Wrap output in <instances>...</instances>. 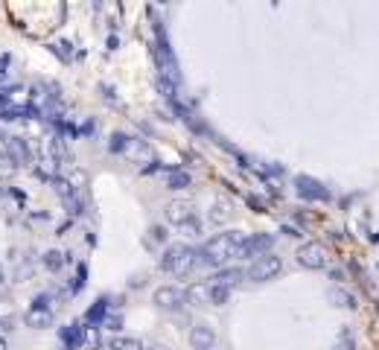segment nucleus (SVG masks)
I'll list each match as a JSON object with an SVG mask.
<instances>
[{
    "label": "nucleus",
    "mask_w": 379,
    "mask_h": 350,
    "mask_svg": "<svg viewBox=\"0 0 379 350\" xmlns=\"http://www.w3.org/2000/svg\"><path fill=\"white\" fill-rule=\"evenodd\" d=\"M245 242H248V233L245 231H225V233H216L207 242L198 245V257H202V266L216 268H225L233 266V260H243L245 257Z\"/></svg>",
    "instance_id": "obj_1"
},
{
    "label": "nucleus",
    "mask_w": 379,
    "mask_h": 350,
    "mask_svg": "<svg viewBox=\"0 0 379 350\" xmlns=\"http://www.w3.org/2000/svg\"><path fill=\"white\" fill-rule=\"evenodd\" d=\"M271 245H274V237H271V233H248L245 257H248V260L266 257V254H271Z\"/></svg>",
    "instance_id": "obj_10"
},
{
    "label": "nucleus",
    "mask_w": 379,
    "mask_h": 350,
    "mask_svg": "<svg viewBox=\"0 0 379 350\" xmlns=\"http://www.w3.org/2000/svg\"><path fill=\"white\" fill-rule=\"evenodd\" d=\"M161 181H164V187H167V190H187V187L193 184L190 172H184V169H175V167L161 169Z\"/></svg>",
    "instance_id": "obj_15"
},
{
    "label": "nucleus",
    "mask_w": 379,
    "mask_h": 350,
    "mask_svg": "<svg viewBox=\"0 0 379 350\" xmlns=\"http://www.w3.org/2000/svg\"><path fill=\"white\" fill-rule=\"evenodd\" d=\"M105 350H143V344H141V339H134V336L117 333L114 339L105 342Z\"/></svg>",
    "instance_id": "obj_17"
},
{
    "label": "nucleus",
    "mask_w": 379,
    "mask_h": 350,
    "mask_svg": "<svg viewBox=\"0 0 379 350\" xmlns=\"http://www.w3.org/2000/svg\"><path fill=\"white\" fill-rule=\"evenodd\" d=\"M228 298H231V289H228V286H216V283H210V304H213V306L228 304Z\"/></svg>",
    "instance_id": "obj_21"
},
{
    "label": "nucleus",
    "mask_w": 379,
    "mask_h": 350,
    "mask_svg": "<svg viewBox=\"0 0 379 350\" xmlns=\"http://www.w3.org/2000/svg\"><path fill=\"white\" fill-rule=\"evenodd\" d=\"M295 193L307 202H330V190L312 175H295Z\"/></svg>",
    "instance_id": "obj_8"
},
{
    "label": "nucleus",
    "mask_w": 379,
    "mask_h": 350,
    "mask_svg": "<svg viewBox=\"0 0 379 350\" xmlns=\"http://www.w3.org/2000/svg\"><path fill=\"white\" fill-rule=\"evenodd\" d=\"M190 344H193L195 350H213V344H216L213 327L205 324V321H198V324L190 330Z\"/></svg>",
    "instance_id": "obj_13"
},
{
    "label": "nucleus",
    "mask_w": 379,
    "mask_h": 350,
    "mask_svg": "<svg viewBox=\"0 0 379 350\" xmlns=\"http://www.w3.org/2000/svg\"><path fill=\"white\" fill-rule=\"evenodd\" d=\"M181 231H184V237H187V240H198V237H202V233H205V225L193 216L187 225H181Z\"/></svg>",
    "instance_id": "obj_22"
},
{
    "label": "nucleus",
    "mask_w": 379,
    "mask_h": 350,
    "mask_svg": "<svg viewBox=\"0 0 379 350\" xmlns=\"http://www.w3.org/2000/svg\"><path fill=\"white\" fill-rule=\"evenodd\" d=\"M41 263H44V268H47V271H62V266H65V254H62V251H47Z\"/></svg>",
    "instance_id": "obj_20"
},
{
    "label": "nucleus",
    "mask_w": 379,
    "mask_h": 350,
    "mask_svg": "<svg viewBox=\"0 0 379 350\" xmlns=\"http://www.w3.org/2000/svg\"><path fill=\"white\" fill-rule=\"evenodd\" d=\"M24 321H27V327H32V330H47V327H53V321H56V295H53V292H41V295L32 298L30 309L24 313Z\"/></svg>",
    "instance_id": "obj_4"
},
{
    "label": "nucleus",
    "mask_w": 379,
    "mask_h": 350,
    "mask_svg": "<svg viewBox=\"0 0 379 350\" xmlns=\"http://www.w3.org/2000/svg\"><path fill=\"white\" fill-rule=\"evenodd\" d=\"M184 301L187 306H210V280H193L184 289Z\"/></svg>",
    "instance_id": "obj_11"
},
{
    "label": "nucleus",
    "mask_w": 379,
    "mask_h": 350,
    "mask_svg": "<svg viewBox=\"0 0 379 350\" xmlns=\"http://www.w3.org/2000/svg\"><path fill=\"white\" fill-rule=\"evenodd\" d=\"M333 350H356V336L350 333V330H342V336H338V342L333 344Z\"/></svg>",
    "instance_id": "obj_23"
},
{
    "label": "nucleus",
    "mask_w": 379,
    "mask_h": 350,
    "mask_svg": "<svg viewBox=\"0 0 379 350\" xmlns=\"http://www.w3.org/2000/svg\"><path fill=\"white\" fill-rule=\"evenodd\" d=\"M297 266H304L309 271H318V268H327L330 263V254H327V248L321 242H304L301 248H297Z\"/></svg>",
    "instance_id": "obj_7"
},
{
    "label": "nucleus",
    "mask_w": 379,
    "mask_h": 350,
    "mask_svg": "<svg viewBox=\"0 0 379 350\" xmlns=\"http://www.w3.org/2000/svg\"><path fill=\"white\" fill-rule=\"evenodd\" d=\"M164 216H167L169 225L181 228V225H187V222L195 216V213H193V205H190L187 199H172V202L164 207Z\"/></svg>",
    "instance_id": "obj_9"
},
{
    "label": "nucleus",
    "mask_w": 379,
    "mask_h": 350,
    "mask_svg": "<svg viewBox=\"0 0 379 350\" xmlns=\"http://www.w3.org/2000/svg\"><path fill=\"white\" fill-rule=\"evenodd\" d=\"M85 330L88 327H82V324H68V327H62V344L68 347V350H79L85 344Z\"/></svg>",
    "instance_id": "obj_16"
},
{
    "label": "nucleus",
    "mask_w": 379,
    "mask_h": 350,
    "mask_svg": "<svg viewBox=\"0 0 379 350\" xmlns=\"http://www.w3.org/2000/svg\"><path fill=\"white\" fill-rule=\"evenodd\" d=\"M108 149L114 155H123V158L131 161L134 167H152L155 164V149L146 141L131 138V134H126V131H114Z\"/></svg>",
    "instance_id": "obj_3"
},
{
    "label": "nucleus",
    "mask_w": 379,
    "mask_h": 350,
    "mask_svg": "<svg viewBox=\"0 0 379 350\" xmlns=\"http://www.w3.org/2000/svg\"><path fill=\"white\" fill-rule=\"evenodd\" d=\"M330 301H342L338 306H353V295H347L342 289H330Z\"/></svg>",
    "instance_id": "obj_24"
},
{
    "label": "nucleus",
    "mask_w": 379,
    "mask_h": 350,
    "mask_svg": "<svg viewBox=\"0 0 379 350\" xmlns=\"http://www.w3.org/2000/svg\"><path fill=\"white\" fill-rule=\"evenodd\" d=\"M6 65H9V56H4V62H0V79H6Z\"/></svg>",
    "instance_id": "obj_25"
},
{
    "label": "nucleus",
    "mask_w": 379,
    "mask_h": 350,
    "mask_svg": "<svg viewBox=\"0 0 379 350\" xmlns=\"http://www.w3.org/2000/svg\"><path fill=\"white\" fill-rule=\"evenodd\" d=\"M207 219H210V225L228 222V219H231V205H228V202H216V205L210 207V213H207Z\"/></svg>",
    "instance_id": "obj_19"
},
{
    "label": "nucleus",
    "mask_w": 379,
    "mask_h": 350,
    "mask_svg": "<svg viewBox=\"0 0 379 350\" xmlns=\"http://www.w3.org/2000/svg\"><path fill=\"white\" fill-rule=\"evenodd\" d=\"M0 350H6V342L4 339H0Z\"/></svg>",
    "instance_id": "obj_27"
},
{
    "label": "nucleus",
    "mask_w": 379,
    "mask_h": 350,
    "mask_svg": "<svg viewBox=\"0 0 379 350\" xmlns=\"http://www.w3.org/2000/svg\"><path fill=\"white\" fill-rule=\"evenodd\" d=\"M0 283H4V280H0Z\"/></svg>",
    "instance_id": "obj_28"
},
{
    "label": "nucleus",
    "mask_w": 379,
    "mask_h": 350,
    "mask_svg": "<svg viewBox=\"0 0 379 350\" xmlns=\"http://www.w3.org/2000/svg\"><path fill=\"white\" fill-rule=\"evenodd\" d=\"M243 280H245V268H239V266L216 268V271H213V278H210V283H216V286H228V289L239 286Z\"/></svg>",
    "instance_id": "obj_12"
},
{
    "label": "nucleus",
    "mask_w": 379,
    "mask_h": 350,
    "mask_svg": "<svg viewBox=\"0 0 379 350\" xmlns=\"http://www.w3.org/2000/svg\"><path fill=\"white\" fill-rule=\"evenodd\" d=\"M152 304L158 306V309H164V313H181L184 309V289H178V286H158L155 292H152Z\"/></svg>",
    "instance_id": "obj_6"
},
{
    "label": "nucleus",
    "mask_w": 379,
    "mask_h": 350,
    "mask_svg": "<svg viewBox=\"0 0 379 350\" xmlns=\"http://www.w3.org/2000/svg\"><path fill=\"white\" fill-rule=\"evenodd\" d=\"M158 268L172 278H187L195 268H202V257H198V248H193L187 242H175V245L164 248L161 260H158Z\"/></svg>",
    "instance_id": "obj_2"
},
{
    "label": "nucleus",
    "mask_w": 379,
    "mask_h": 350,
    "mask_svg": "<svg viewBox=\"0 0 379 350\" xmlns=\"http://www.w3.org/2000/svg\"><path fill=\"white\" fill-rule=\"evenodd\" d=\"M149 350H169L167 344H155V347H149Z\"/></svg>",
    "instance_id": "obj_26"
},
{
    "label": "nucleus",
    "mask_w": 379,
    "mask_h": 350,
    "mask_svg": "<svg viewBox=\"0 0 379 350\" xmlns=\"http://www.w3.org/2000/svg\"><path fill=\"white\" fill-rule=\"evenodd\" d=\"M283 271V260L274 254H266V257H257V260H251L248 263V268H245V280H251V283H269V280H274L277 275Z\"/></svg>",
    "instance_id": "obj_5"
},
{
    "label": "nucleus",
    "mask_w": 379,
    "mask_h": 350,
    "mask_svg": "<svg viewBox=\"0 0 379 350\" xmlns=\"http://www.w3.org/2000/svg\"><path fill=\"white\" fill-rule=\"evenodd\" d=\"M105 313H108V298H99V301L88 309L85 321H88L91 327H103V324H105Z\"/></svg>",
    "instance_id": "obj_18"
},
{
    "label": "nucleus",
    "mask_w": 379,
    "mask_h": 350,
    "mask_svg": "<svg viewBox=\"0 0 379 350\" xmlns=\"http://www.w3.org/2000/svg\"><path fill=\"white\" fill-rule=\"evenodd\" d=\"M6 149H9V155H12L15 167L32 164V149H30V143H27L24 138H6Z\"/></svg>",
    "instance_id": "obj_14"
}]
</instances>
